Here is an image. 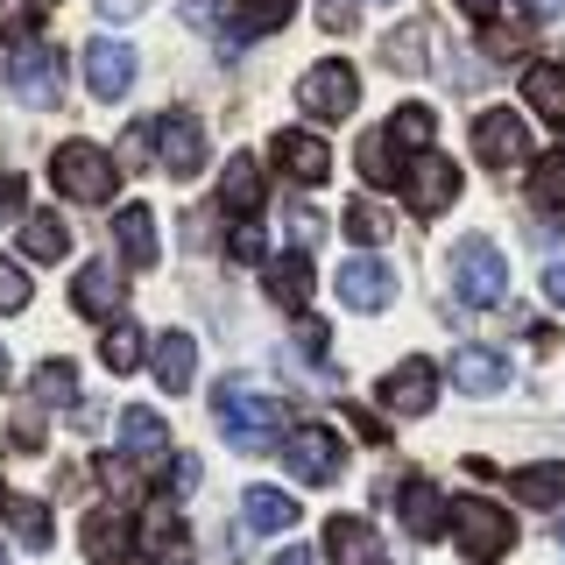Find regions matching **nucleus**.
Instances as JSON below:
<instances>
[{
	"label": "nucleus",
	"mask_w": 565,
	"mask_h": 565,
	"mask_svg": "<svg viewBox=\"0 0 565 565\" xmlns=\"http://www.w3.org/2000/svg\"><path fill=\"white\" fill-rule=\"evenodd\" d=\"M516 494L530 509H558L565 502V459H544V467H523L516 473Z\"/></svg>",
	"instance_id": "obj_30"
},
{
	"label": "nucleus",
	"mask_w": 565,
	"mask_h": 565,
	"mask_svg": "<svg viewBox=\"0 0 565 565\" xmlns=\"http://www.w3.org/2000/svg\"><path fill=\"white\" fill-rule=\"evenodd\" d=\"M120 446H128L135 459L163 452V417H156V411H128V417H120Z\"/></svg>",
	"instance_id": "obj_34"
},
{
	"label": "nucleus",
	"mask_w": 565,
	"mask_h": 565,
	"mask_svg": "<svg viewBox=\"0 0 565 565\" xmlns=\"http://www.w3.org/2000/svg\"><path fill=\"white\" fill-rule=\"evenodd\" d=\"M14 530H22L29 552H50V530H57V523H50L43 502H14Z\"/></svg>",
	"instance_id": "obj_38"
},
{
	"label": "nucleus",
	"mask_w": 565,
	"mask_h": 565,
	"mask_svg": "<svg viewBox=\"0 0 565 565\" xmlns=\"http://www.w3.org/2000/svg\"><path fill=\"white\" fill-rule=\"evenodd\" d=\"M85 85H93V99H128V85H135V50L114 43V35L85 43Z\"/></svg>",
	"instance_id": "obj_13"
},
{
	"label": "nucleus",
	"mask_w": 565,
	"mask_h": 565,
	"mask_svg": "<svg viewBox=\"0 0 565 565\" xmlns=\"http://www.w3.org/2000/svg\"><path fill=\"white\" fill-rule=\"evenodd\" d=\"M523 149H530V135H523V114H509V106H488V114L473 120V156H481L488 170H509Z\"/></svg>",
	"instance_id": "obj_12"
},
{
	"label": "nucleus",
	"mask_w": 565,
	"mask_h": 565,
	"mask_svg": "<svg viewBox=\"0 0 565 565\" xmlns=\"http://www.w3.org/2000/svg\"><path fill=\"white\" fill-rule=\"evenodd\" d=\"M149 367H156V382H163L170 396H184L191 375H199V340H191V332H156Z\"/></svg>",
	"instance_id": "obj_16"
},
{
	"label": "nucleus",
	"mask_w": 565,
	"mask_h": 565,
	"mask_svg": "<svg viewBox=\"0 0 565 565\" xmlns=\"http://www.w3.org/2000/svg\"><path fill=\"white\" fill-rule=\"evenodd\" d=\"M141 8H149V0H99V14H106V22H135Z\"/></svg>",
	"instance_id": "obj_49"
},
{
	"label": "nucleus",
	"mask_w": 565,
	"mask_h": 565,
	"mask_svg": "<svg viewBox=\"0 0 565 565\" xmlns=\"http://www.w3.org/2000/svg\"><path fill=\"white\" fill-rule=\"evenodd\" d=\"M241 523L262 530V537H269V530H297V494L290 488H247L241 494Z\"/></svg>",
	"instance_id": "obj_19"
},
{
	"label": "nucleus",
	"mask_w": 565,
	"mask_h": 565,
	"mask_svg": "<svg viewBox=\"0 0 565 565\" xmlns=\"http://www.w3.org/2000/svg\"><path fill=\"white\" fill-rule=\"evenodd\" d=\"M282 226H290V247H305V255L318 247V234H326V220H318L311 205H290V220H282Z\"/></svg>",
	"instance_id": "obj_42"
},
{
	"label": "nucleus",
	"mask_w": 565,
	"mask_h": 565,
	"mask_svg": "<svg viewBox=\"0 0 565 565\" xmlns=\"http://www.w3.org/2000/svg\"><path fill=\"white\" fill-rule=\"evenodd\" d=\"M212 411H220L226 438H234L241 452H276L282 431H290V411H282L276 396H255V388H241V382H220V388H212Z\"/></svg>",
	"instance_id": "obj_1"
},
{
	"label": "nucleus",
	"mask_w": 565,
	"mask_h": 565,
	"mask_svg": "<svg viewBox=\"0 0 565 565\" xmlns=\"http://www.w3.org/2000/svg\"><path fill=\"white\" fill-rule=\"evenodd\" d=\"M177 544H184V523H177V494H163V502L141 516V544L135 552H149V558H170Z\"/></svg>",
	"instance_id": "obj_26"
},
{
	"label": "nucleus",
	"mask_w": 565,
	"mask_h": 565,
	"mask_svg": "<svg viewBox=\"0 0 565 565\" xmlns=\"http://www.w3.org/2000/svg\"><path fill=\"white\" fill-rule=\"evenodd\" d=\"M71 305H78V318H120V305H128V276H120L114 262H85V269L71 276Z\"/></svg>",
	"instance_id": "obj_11"
},
{
	"label": "nucleus",
	"mask_w": 565,
	"mask_h": 565,
	"mask_svg": "<svg viewBox=\"0 0 565 565\" xmlns=\"http://www.w3.org/2000/svg\"><path fill=\"white\" fill-rule=\"evenodd\" d=\"M64 247H71V234H64L57 212H29L22 220V255L29 262H64Z\"/></svg>",
	"instance_id": "obj_28"
},
{
	"label": "nucleus",
	"mask_w": 565,
	"mask_h": 565,
	"mask_svg": "<svg viewBox=\"0 0 565 565\" xmlns=\"http://www.w3.org/2000/svg\"><path fill=\"white\" fill-rule=\"evenodd\" d=\"M361 177L367 184H403V156H396V135L388 128H375V135H361Z\"/></svg>",
	"instance_id": "obj_27"
},
{
	"label": "nucleus",
	"mask_w": 565,
	"mask_h": 565,
	"mask_svg": "<svg viewBox=\"0 0 565 565\" xmlns=\"http://www.w3.org/2000/svg\"><path fill=\"white\" fill-rule=\"evenodd\" d=\"M156 163L170 177H199L205 170V128L191 114H163L156 120Z\"/></svg>",
	"instance_id": "obj_9"
},
{
	"label": "nucleus",
	"mask_w": 565,
	"mask_h": 565,
	"mask_svg": "<svg viewBox=\"0 0 565 565\" xmlns=\"http://www.w3.org/2000/svg\"><path fill=\"white\" fill-rule=\"evenodd\" d=\"M85 558L93 565H128V516H120V509L85 516Z\"/></svg>",
	"instance_id": "obj_24"
},
{
	"label": "nucleus",
	"mask_w": 565,
	"mask_h": 565,
	"mask_svg": "<svg viewBox=\"0 0 565 565\" xmlns=\"http://www.w3.org/2000/svg\"><path fill=\"white\" fill-rule=\"evenodd\" d=\"M177 14H184L191 29H212L220 22V0H177Z\"/></svg>",
	"instance_id": "obj_45"
},
{
	"label": "nucleus",
	"mask_w": 565,
	"mask_h": 565,
	"mask_svg": "<svg viewBox=\"0 0 565 565\" xmlns=\"http://www.w3.org/2000/svg\"><path fill=\"white\" fill-rule=\"evenodd\" d=\"M403 191H411V205L424 212V220H438V212L459 199V170H452L438 149H417L411 170H403Z\"/></svg>",
	"instance_id": "obj_8"
},
{
	"label": "nucleus",
	"mask_w": 565,
	"mask_h": 565,
	"mask_svg": "<svg viewBox=\"0 0 565 565\" xmlns=\"http://www.w3.org/2000/svg\"><path fill=\"white\" fill-rule=\"evenodd\" d=\"M431 106H396V120H388V135L396 141H411V149H424V141H431Z\"/></svg>",
	"instance_id": "obj_39"
},
{
	"label": "nucleus",
	"mask_w": 565,
	"mask_h": 565,
	"mask_svg": "<svg viewBox=\"0 0 565 565\" xmlns=\"http://www.w3.org/2000/svg\"><path fill=\"white\" fill-rule=\"evenodd\" d=\"M226 255L234 262H269V241H262L255 220H234V241H226Z\"/></svg>",
	"instance_id": "obj_41"
},
{
	"label": "nucleus",
	"mask_w": 565,
	"mask_h": 565,
	"mask_svg": "<svg viewBox=\"0 0 565 565\" xmlns=\"http://www.w3.org/2000/svg\"><path fill=\"white\" fill-rule=\"evenodd\" d=\"M424 57H431V43H424V29H388V43H382V64L388 71H424Z\"/></svg>",
	"instance_id": "obj_33"
},
{
	"label": "nucleus",
	"mask_w": 565,
	"mask_h": 565,
	"mask_svg": "<svg viewBox=\"0 0 565 565\" xmlns=\"http://www.w3.org/2000/svg\"><path fill=\"white\" fill-rule=\"evenodd\" d=\"M50 184L64 191L71 205H106L120 184L114 156L99 149V141H57V156H50Z\"/></svg>",
	"instance_id": "obj_3"
},
{
	"label": "nucleus",
	"mask_w": 565,
	"mask_h": 565,
	"mask_svg": "<svg viewBox=\"0 0 565 565\" xmlns=\"http://www.w3.org/2000/svg\"><path fill=\"white\" fill-rule=\"evenodd\" d=\"M290 14H297V0H241V8H234V35H241V43H255V35H276Z\"/></svg>",
	"instance_id": "obj_29"
},
{
	"label": "nucleus",
	"mask_w": 565,
	"mask_h": 565,
	"mask_svg": "<svg viewBox=\"0 0 565 565\" xmlns=\"http://www.w3.org/2000/svg\"><path fill=\"white\" fill-rule=\"evenodd\" d=\"M530 205H544V212L565 205V149H544L530 163Z\"/></svg>",
	"instance_id": "obj_31"
},
{
	"label": "nucleus",
	"mask_w": 565,
	"mask_h": 565,
	"mask_svg": "<svg viewBox=\"0 0 565 565\" xmlns=\"http://www.w3.org/2000/svg\"><path fill=\"white\" fill-rule=\"evenodd\" d=\"M459 14H473V22H494V0H452Z\"/></svg>",
	"instance_id": "obj_51"
},
{
	"label": "nucleus",
	"mask_w": 565,
	"mask_h": 565,
	"mask_svg": "<svg viewBox=\"0 0 565 565\" xmlns=\"http://www.w3.org/2000/svg\"><path fill=\"white\" fill-rule=\"evenodd\" d=\"M35 403L71 411V403H78V367H71V361H43V367H35Z\"/></svg>",
	"instance_id": "obj_32"
},
{
	"label": "nucleus",
	"mask_w": 565,
	"mask_h": 565,
	"mask_svg": "<svg viewBox=\"0 0 565 565\" xmlns=\"http://www.w3.org/2000/svg\"><path fill=\"white\" fill-rule=\"evenodd\" d=\"M353 8H361V0H318V22L340 35V29H353Z\"/></svg>",
	"instance_id": "obj_44"
},
{
	"label": "nucleus",
	"mask_w": 565,
	"mask_h": 565,
	"mask_svg": "<svg viewBox=\"0 0 565 565\" xmlns=\"http://www.w3.org/2000/svg\"><path fill=\"white\" fill-rule=\"evenodd\" d=\"M29 297H35L29 269H14V262H0V311H29Z\"/></svg>",
	"instance_id": "obj_40"
},
{
	"label": "nucleus",
	"mask_w": 565,
	"mask_h": 565,
	"mask_svg": "<svg viewBox=\"0 0 565 565\" xmlns=\"http://www.w3.org/2000/svg\"><path fill=\"white\" fill-rule=\"evenodd\" d=\"M14 205H22V170H0V220H14Z\"/></svg>",
	"instance_id": "obj_47"
},
{
	"label": "nucleus",
	"mask_w": 565,
	"mask_h": 565,
	"mask_svg": "<svg viewBox=\"0 0 565 565\" xmlns=\"http://www.w3.org/2000/svg\"><path fill=\"white\" fill-rule=\"evenodd\" d=\"M516 8H523V22H558V14H565V0H516Z\"/></svg>",
	"instance_id": "obj_48"
},
{
	"label": "nucleus",
	"mask_w": 565,
	"mask_h": 565,
	"mask_svg": "<svg viewBox=\"0 0 565 565\" xmlns=\"http://www.w3.org/2000/svg\"><path fill=\"white\" fill-rule=\"evenodd\" d=\"M276 565H318V558H311V552H305V544H290V552H282V558H276Z\"/></svg>",
	"instance_id": "obj_52"
},
{
	"label": "nucleus",
	"mask_w": 565,
	"mask_h": 565,
	"mask_svg": "<svg viewBox=\"0 0 565 565\" xmlns=\"http://www.w3.org/2000/svg\"><path fill=\"white\" fill-rule=\"evenodd\" d=\"M446 530L459 537V558H467V565H502V552L516 544V523H509V509L488 502V494H467V502H452Z\"/></svg>",
	"instance_id": "obj_2"
},
{
	"label": "nucleus",
	"mask_w": 565,
	"mask_h": 565,
	"mask_svg": "<svg viewBox=\"0 0 565 565\" xmlns=\"http://www.w3.org/2000/svg\"><path fill=\"white\" fill-rule=\"evenodd\" d=\"M114 241H120V255H128L135 269H149V262H156V220H149V205H120L114 212Z\"/></svg>",
	"instance_id": "obj_25"
},
{
	"label": "nucleus",
	"mask_w": 565,
	"mask_h": 565,
	"mask_svg": "<svg viewBox=\"0 0 565 565\" xmlns=\"http://www.w3.org/2000/svg\"><path fill=\"white\" fill-rule=\"evenodd\" d=\"M199 473H205V467H199L191 452H184V459H170V494H177V502H184V494L199 488Z\"/></svg>",
	"instance_id": "obj_43"
},
{
	"label": "nucleus",
	"mask_w": 565,
	"mask_h": 565,
	"mask_svg": "<svg viewBox=\"0 0 565 565\" xmlns=\"http://www.w3.org/2000/svg\"><path fill=\"white\" fill-rule=\"evenodd\" d=\"M0 509H8V494H0Z\"/></svg>",
	"instance_id": "obj_55"
},
{
	"label": "nucleus",
	"mask_w": 565,
	"mask_h": 565,
	"mask_svg": "<svg viewBox=\"0 0 565 565\" xmlns=\"http://www.w3.org/2000/svg\"><path fill=\"white\" fill-rule=\"evenodd\" d=\"M0 565H8V552H0Z\"/></svg>",
	"instance_id": "obj_56"
},
{
	"label": "nucleus",
	"mask_w": 565,
	"mask_h": 565,
	"mask_svg": "<svg viewBox=\"0 0 565 565\" xmlns=\"http://www.w3.org/2000/svg\"><path fill=\"white\" fill-rule=\"evenodd\" d=\"M558 552H565V523H558Z\"/></svg>",
	"instance_id": "obj_54"
},
{
	"label": "nucleus",
	"mask_w": 565,
	"mask_h": 565,
	"mask_svg": "<svg viewBox=\"0 0 565 565\" xmlns=\"http://www.w3.org/2000/svg\"><path fill=\"white\" fill-rule=\"evenodd\" d=\"M282 467L297 473V488H326L332 473H340V431L297 424V438H282Z\"/></svg>",
	"instance_id": "obj_7"
},
{
	"label": "nucleus",
	"mask_w": 565,
	"mask_h": 565,
	"mask_svg": "<svg viewBox=\"0 0 565 565\" xmlns=\"http://www.w3.org/2000/svg\"><path fill=\"white\" fill-rule=\"evenodd\" d=\"M382 403L396 417H424L438 403V367L431 361H403L396 375H382Z\"/></svg>",
	"instance_id": "obj_15"
},
{
	"label": "nucleus",
	"mask_w": 565,
	"mask_h": 565,
	"mask_svg": "<svg viewBox=\"0 0 565 565\" xmlns=\"http://www.w3.org/2000/svg\"><path fill=\"white\" fill-rule=\"evenodd\" d=\"M544 290H552V305H565V262H552V269H544Z\"/></svg>",
	"instance_id": "obj_50"
},
{
	"label": "nucleus",
	"mask_w": 565,
	"mask_h": 565,
	"mask_svg": "<svg viewBox=\"0 0 565 565\" xmlns=\"http://www.w3.org/2000/svg\"><path fill=\"white\" fill-rule=\"evenodd\" d=\"M220 205L234 212V220H255L262 212V163L255 156H234V163L220 170Z\"/></svg>",
	"instance_id": "obj_21"
},
{
	"label": "nucleus",
	"mask_w": 565,
	"mask_h": 565,
	"mask_svg": "<svg viewBox=\"0 0 565 565\" xmlns=\"http://www.w3.org/2000/svg\"><path fill=\"white\" fill-rule=\"evenodd\" d=\"M269 149H276V170L290 177V184H326V177H332V149H326L318 135L282 128V135L269 141Z\"/></svg>",
	"instance_id": "obj_14"
},
{
	"label": "nucleus",
	"mask_w": 565,
	"mask_h": 565,
	"mask_svg": "<svg viewBox=\"0 0 565 565\" xmlns=\"http://www.w3.org/2000/svg\"><path fill=\"white\" fill-rule=\"evenodd\" d=\"M446 516H452V509L438 502L431 481H411V488H403V530H411V544H438Z\"/></svg>",
	"instance_id": "obj_20"
},
{
	"label": "nucleus",
	"mask_w": 565,
	"mask_h": 565,
	"mask_svg": "<svg viewBox=\"0 0 565 565\" xmlns=\"http://www.w3.org/2000/svg\"><path fill=\"white\" fill-rule=\"evenodd\" d=\"M141 353H149V340H141V326H114V332L99 340V361H106V367H120V375H128V367L141 361Z\"/></svg>",
	"instance_id": "obj_36"
},
{
	"label": "nucleus",
	"mask_w": 565,
	"mask_h": 565,
	"mask_svg": "<svg viewBox=\"0 0 565 565\" xmlns=\"http://www.w3.org/2000/svg\"><path fill=\"white\" fill-rule=\"evenodd\" d=\"M388 226H396V220H388V212L382 205H347V241H367V247H375V241H388Z\"/></svg>",
	"instance_id": "obj_37"
},
{
	"label": "nucleus",
	"mask_w": 565,
	"mask_h": 565,
	"mask_svg": "<svg viewBox=\"0 0 565 565\" xmlns=\"http://www.w3.org/2000/svg\"><path fill=\"white\" fill-rule=\"evenodd\" d=\"M262 269H269V297H276L282 311H305V305H311V255H305V247L262 262Z\"/></svg>",
	"instance_id": "obj_18"
},
{
	"label": "nucleus",
	"mask_w": 565,
	"mask_h": 565,
	"mask_svg": "<svg viewBox=\"0 0 565 565\" xmlns=\"http://www.w3.org/2000/svg\"><path fill=\"white\" fill-rule=\"evenodd\" d=\"M0 382H8V347H0Z\"/></svg>",
	"instance_id": "obj_53"
},
{
	"label": "nucleus",
	"mask_w": 565,
	"mask_h": 565,
	"mask_svg": "<svg viewBox=\"0 0 565 565\" xmlns=\"http://www.w3.org/2000/svg\"><path fill=\"white\" fill-rule=\"evenodd\" d=\"M297 106H305L311 120H347L353 106H361V78H353V64H340V57L311 64L305 78H297Z\"/></svg>",
	"instance_id": "obj_5"
},
{
	"label": "nucleus",
	"mask_w": 565,
	"mask_h": 565,
	"mask_svg": "<svg viewBox=\"0 0 565 565\" xmlns=\"http://www.w3.org/2000/svg\"><path fill=\"white\" fill-rule=\"evenodd\" d=\"M452 290H459V305H473V311H488V305H502V290H509V262H502V247L494 241H459L452 247Z\"/></svg>",
	"instance_id": "obj_4"
},
{
	"label": "nucleus",
	"mask_w": 565,
	"mask_h": 565,
	"mask_svg": "<svg viewBox=\"0 0 565 565\" xmlns=\"http://www.w3.org/2000/svg\"><path fill=\"white\" fill-rule=\"evenodd\" d=\"M326 552H332V565H382L375 530H367L361 516H332L326 523Z\"/></svg>",
	"instance_id": "obj_23"
},
{
	"label": "nucleus",
	"mask_w": 565,
	"mask_h": 565,
	"mask_svg": "<svg viewBox=\"0 0 565 565\" xmlns=\"http://www.w3.org/2000/svg\"><path fill=\"white\" fill-rule=\"evenodd\" d=\"M35 22H43V8H35V0H0V43H8V50L35 43Z\"/></svg>",
	"instance_id": "obj_35"
},
{
	"label": "nucleus",
	"mask_w": 565,
	"mask_h": 565,
	"mask_svg": "<svg viewBox=\"0 0 565 565\" xmlns=\"http://www.w3.org/2000/svg\"><path fill=\"white\" fill-rule=\"evenodd\" d=\"M8 93L22 106H57L64 99V57L50 43H22L8 57Z\"/></svg>",
	"instance_id": "obj_6"
},
{
	"label": "nucleus",
	"mask_w": 565,
	"mask_h": 565,
	"mask_svg": "<svg viewBox=\"0 0 565 565\" xmlns=\"http://www.w3.org/2000/svg\"><path fill=\"white\" fill-rule=\"evenodd\" d=\"M347 424L367 438V446H382V438H388V431H382V417H375V411H353V403H347Z\"/></svg>",
	"instance_id": "obj_46"
},
{
	"label": "nucleus",
	"mask_w": 565,
	"mask_h": 565,
	"mask_svg": "<svg viewBox=\"0 0 565 565\" xmlns=\"http://www.w3.org/2000/svg\"><path fill=\"white\" fill-rule=\"evenodd\" d=\"M452 382L467 388V396H502V388H509V361L494 347H459L452 353Z\"/></svg>",
	"instance_id": "obj_17"
},
{
	"label": "nucleus",
	"mask_w": 565,
	"mask_h": 565,
	"mask_svg": "<svg viewBox=\"0 0 565 565\" xmlns=\"http://www.w3.org/2000/svg\"><path fill=\"white\" fill-rule=\"evenodd\" d=\"M340 305L353 311H388L396 305V269H388L382 255H353L340 269Z\"/></svg>",
	"instance_id": "obj_10"
},
{
	"label": "nucleus",
	"mask_w": 565,
	"mask_h": 565,
	"mask_svg": "<svg viewBox=\"0 0 565 565\" xmlns=\"http://www.w3.org/2000/svg\"><path fill=\"white\" fill-rule=\"evenodd\" d=\"M523 99L544 128H565V71L558 64H530L523 71Z\"/></svg>",
	"instance_id": "obj_22"
}]
</instances>
